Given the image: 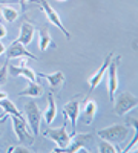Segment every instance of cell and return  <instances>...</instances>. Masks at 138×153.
<instances>
[{"mask_svg":"<svg viewBox=\"0 0 138 153\" xmlns=\"http://www.w3.org/2000/svg\"><path fill=\"white\" fill-rule=\"evenodd\" d=\"M37 2H39L40 3V8H42V11L45 12V14H46V17H48V20L49 22H51L52 25H54V26L55 28H58L61 32H63L65 34V37L68 38V40H69V38H71V34H69V31L65 28V25H63V22H61V19H60V16L57 14V11L51 6V3H49L48 2V0H37Z\"/></svg>","mask_w":138,"mask_h":153,"instance_id":"ba28073f","label":"cell"},{"mask_svg":"<svg viewBox=\"0 0 138 153\" xmlns=\"http://www.w3.org/2000/svg\"><path fill=\"white\" fill-rule=\"evenodd\" d=\"M20 97H31V98H40L43 95V87L37 84V81H29L28 87L19 94Z\"/></svg>","mask_w":138,"mask_h":153,"instance_id":"ac0fdd59","label":"cell"},{"mask_svg":"<svg viewBox=\"0 0 138 153\" xmlns=\"http://www.w3.org/2000/svg\"><path fill=\"white\" fill-rule=\"evenodd\" d=\"M120 55L117 57H112L110 58V63L107 66V92H109V101L112 103L117 95V91H118V65H120Z\"/></svg>","mask_w":138,"mask_h":153,"instance_id":"277c9868","label":"cell"},{"mask_svg":"<svg viewBox=\"0 0 138 153\" xmlns=\"http://www.w3.org/2000/svg\"><path fill=\"white\" fill-rule=\"evenodd\" d=\"M9 153H31L32 150L26 146V144H23V146H14V147H9L8 149Z\"/></svg>","mask_w":138,"mask_h":153,"instance_id":"7402d4cb","label":"cell"},{"mask_svg":"<svg viewBox=\"0 0 138 153\" xmlns=\"http://www.w3.org/2000/svg\"><path fill=\"white\" fill-rule=\"evenodd\" d=\"M92 135L91 133H72L71 135V139H69V144L61 149V152L65 153H77L80 150H84V152H89V144L92 143Z\"/></svg>","mask_w":138,"mask_h":153,"instance_id":"3957f363","label":"cell"},{"mask_svg":"<svg viewBox=\"0 0 138 153\" xmlns=\"http://www.w3.org/2000/svg\"><path fill=\"white\" fill-rule=\"evenodd\" d=\"M137 143H138V133L135 132V135H134V138H132V143L128 146V147H124V149H121V153H124V152H132V150H137Z\"/></svg>","mask_w":138,"mask_h":153,"instance_id":"cb8c5ba5","label":"cell"},{"mask_svg":"<svg viewBox=\"0 0 138 153\" xmlns=\"http://www.w3.org/2000/svg\"><path fill=\"white\" fill-rule=\"evenodd\" d=\"M6 80H8V60H6L5 65L0 68V86L5 84Z\"/></svg>","mask_w":138,"mask_h":153,"instance_id":"603a6c76","label":"cell"},{"mask_svg":"<svg viewBox=\"0 0 138 153\" xmlns=\"http://www.w3.org/2000/svg\"><path fill=\"white\" fill-rule=\"evenodd\" d=\"M25 115H26V120H28V124L32 130V135H39L40 132V124H42V120H43V113L42 110L39 109V106L35 104V101H28L25 104Z\"/></svg>","mask_w":138,"mask_h":153,"instance_id":"5b68a950","label":"cell"},{"mask_svg":"<svg viewBox=\"0 0 138 153\" xmlns=\"http://www.w3.org/2000/svg\"><path fill=\"white\" fill-rule=\"evenodd\" d=\"M5 52H6V60H8V61H9V60L20 58V57H26V58L35 60L34 54L29 52V51L26 49V46H23L22 43H19V42H16V40L9 45V48L5 51Z\"/></svg>","mask_w":138,"mask_h":153,"instance_id":"8fae6325","label":"cell"},{"mask_svg":"<svg viewBox=\"0 0 138 153\" xmlns=\"http://www.w3.org/2000/svg\"><path fill=\"white\" fill-rule=\"evenodd\" d=\"M55 115H57V104H55V98H54V94L49 92L48 94V109L45 110L43 113V120L48 126H51L55 120Z\"/></svg>","mask_w":138,"mask_h":153,"instance_id":"2e32d148","label":"cell"},{"mask_svg":"<svg viewBox=\"0 0 138 153\" xmlns=\"http://www.w3.org/2000/svg\"><path fill=\"white\" fill-rule=\"evenodd\" d=\"M17 3H20L19 0H0V6L2 5H17Z\"/></svg>","mask_w":138,"mask_h":153,"instance_id":"4316f807","label":"cell"},{"mask_svg":"<svg viewBox=\"0 0 138 153\" xmlns=\"http://www.w3.org/2000/svg\"><path fill=\"white\" fill-rule=\"evenodd\" d=\"M0 14H2V19L8 23H12L16 22L17 17H19V11L11 6V5H2V8H0Z\"/></svg>","mask_w":138,"mask_h":153,"instance_id":"d6986e66","label":"cell"},{"mask_svg":"<svg viewBox=\"0 0 138 153\" xmlns=\"http://www.w3.org/2000/svg\"><path fill=\"white\" fill-rule=\"evenodd\" d=\"M0 107H2V110H3V115H0V123H3L6 120V117H9V115H11V117H12V115H14V117H22V112L8 98L0 101Z\"/></svg>","mask_w":138,"mask_h":153,"instance_id":"9a60e30c","label":"cell"},{"mask_svg":"<svg viewBox=\"0 0 138 153\" xmlns=\"http://www.w3.org/2000/svg\"><path fill=\"white\" fill-rule=\"evenodd\" d=\"M34 34H35L34 25L29 23V22H23V23H22V26H20V34H19V37H17V40H16V42L22 43L23 46H28V45L32 42Z\"/></svg>","mask_w":138,"mask_h":153,"instance_id":"4fadbf2b","label":"cell"},{"mask_svg":"<svg viewBox=\"0 0 138 153\" xmlns=\"http://www.w3.org/2000/svg\"><path fill=\"white\" fill-rule=\"evenodd\" d=\"M80 97L78 95L77 98H72L71 101L63 106V117L68 120V123H71V127H72V132H75V127H77V120H78V113H80Z\"/></svg>","mask_w":138,"mask_h":153,"instance_id":"9c48e42d","label":"cell"},{"mask_svg":"<svg viewBox=\"0 0 138 153\" xmlns=\"http://www.w3.org/2000/svg\"><path fill=\"white\" fill-rule=\"evenodd\" d=\"M97 103L94 100H86L84 101V104L80 106V113H78V118L81 120V123L84 126H89L94 123L95 120V115H97Z\"/></svg>","mask_w":138,"mask_h":153,"instance_id":"30bf717a","label":"cell"},{"mask_svg":"<svg viewBox=\"0 0 138 153\" xmlns=\"http://www.w3.org/2000/svg\"><path fill=\"white\" fill-rule=\"evenodd\" d=\"M49 46H55V43L52 42V38H51V35H49L46 31H43L42 34H40V42H39V48H40V51L42 52H45V51L49 48Z\"/></svg>","mask_w":138,"mask_h":153,"instance_id":"44dd1931","label":"cell"},{"mask_svg":"<svg viewBox=\"0 0 138 153\" xmlns=\"http://www.w3.org/2000/svg\"><path fill=\"white\" fill-rule=\"evenodd\" d=\"M12 130H14L19 143L26 144V146L34 144V135H29L26 121H25L23 117H14L12 115Z\"/></svg>","mask_w":138,"mask_h":153,"instance_id":"52a82bcc","label":"cell"},{"mask_svg":"<svg viewBox=\"0 0 138 153\" xmlns=\"http://www.w3.org/2000/svg\"><path fill=\"white\" fill-rule=\"evenodd\" d=\"M98 152L100 153H118V152H121V149L117 147L114 143H109V141L101 139L100 144H98Z\"/></svg>","mask_w":138,"mask_h":153,"instance_id":"ffe728a7","label":"cell"},{"mask_svg":"<svg viewBox=\"0 0 138 153\" xmlns=\"http://www.w3.org/2000/svg\"><path fill=\"white\" fill-rule=\"evenodd\" d=\"M66 123H68V120H66ZM66 123H63V126L58 127V129H46L45 133H43L46 138H49V139H52V141L57 143L58 147H55L54 152H61V149H65L69 144L71 135L66 130Z\"/></svg>","mask_w":138,"mask_h":153,"instance_id":"8992f818","label":"cell"},{"mask_svg":"<svg viewBox=\"0 0 138 153\" xmlns=\"http://www.w3.org/2000/svg\"><path fill=\"white\" fill-rule=\"evenodd\" d=\"M39 76H42V78H45L49 86H51V89H58L61 84L65 83V75L61 71H57L54 74H39Z\"/></svg>","mask_w":138,"mask_h":153,"instance_id":"e0dca14e","label":"cell"},{"mask_svg":"<svg viewBox=\"0 0 138 153\" xmlns=\"http://www.w3.org/2000/svg\"><path fill=\"white\" fill-rule=\"evenodd\" d=\"M112 57H114V54L109 52V54L106 55L104 61H103V65L100 66V69H98L94 75H91V78H89V92L95 91V89L100 86V83L103 81L104 74H106V71H107V66H109V63H110V58H112Z\"/></svg>","mask_w":138,"mask_h":153,"instance_id":"7c38bea8","label":"cell"},{"mask_svg":"<svg viewBox=\"0 0 138 153\" xmlns=\"http://www.w3.org/2000/svg\"><path fill=\"white\" fill-rule=\"evenodd\" d=\"M8 74L12 76H23L28 81H37L35 71L28 68V66H9L8 65Z\"/></svg>","mask_w":138,"mask_h":153,"instance_id":"5bb4252c","label":"cell"},{"mask_svg":"<svg viewBox=\"0 0 138 153\" xmlns=\"http://www.w3.org/2000/svg\"><path fill=\"white\" fill-rule=\"evenodd\" d=\"M19 2H20L22 9H25V8H26V2H29V0H19Z\"/></svg>","mask_w":138,"mask_h":153,"instance_id":"f1b7e54d","label":"cell"},{"mask_svg":"<svg viewBox=\"0 0 138 153\" xmlns=\"http://www.w3.org/2000/svg\"><path fill=\"white\" fill-rule=\"evenodd\" d=\"M128 135H129V126L128 124H114V126L106 127V129L98 130L100 139H104V141L114 143V144L124 143Z\"/></svg>","mask_w":138,"mask_h":153,"instance_id":"6da1fadb","label":"cell"},{"mask_svg":"<svg viewBox=\"0 0 138 153\" xmlns=\"http://www.w3.org/2000/svg\"><path fill=\"white\" fill-rule=\"evenodd\" d=\"M8 98V94L5 92V91H0V101H2V100H6Z\"/></svg>","mask_w":138,"mask_h":153,"instance_id":"83f0119b","label":"cell"},{"mask_svg":"<svg viewBox=\"0 0 138 153\" xmlns=\"http://www.w3.org/2000/svg\"><path fill=\"white\" fill-rule=\"evenodd\" d=\"M114 101H115L114 112H115V115H118V117H124V115H128L138 104L137 97L134 94H131V92H121L117 98H114Z\"/></svg>","mask_w":138,"mask_h":153,"instance_id":"7a4b0ae2","label":"cell"},{"mask_svg":"<svg viewBox=\"0 0 138 153\" xmlns=\"http://www.w3.org/2000/svg\"><path fill=\"white\" fill-rule=\"evenodd\" d=\"M58 2H68V0H58Z\"/></svg>","mask_w":138,"mask_h":153,"instance_id":"f546056e","label":"cell"},{"mask_svg":"<svg viewBox=\"0 0 138 153\" xmlns=\"http://www.w3.org/2000/svg\"><path fill=\"white\" fill-rule=\"evenodd\" d=\"M6 35H8V31H6V28H5V25L0 23V42H2Z\"/></svg>","mask_w":138,"mask_h":153,"instance_id":"484cf974","label":"cell"},{"mask_svg":"<svg viewBox=\"0 0 138 153\" xmlns=\"http://www.w3.org/2000/svg\"><path fill=\"white\" fill-rule=\"evenodd\" d=\"M128 126H131L132 130L137 132V117H134V115H132V117H129L128 118Z\"/></svg>","mask_w":138,"mask_h":153,"instance_id":"d4e9b609","label":"cell"}]
</instances>
